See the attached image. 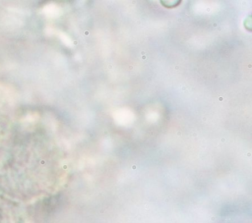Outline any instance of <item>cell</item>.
Listing matches in <instances>:
<instances>
[{"label": "cell", "mask_w": 252, "mask_h": 223, "mask_svg": "<svg viewBox=\"0 0 252 223\" xmlns=\"http://www.w3.org/2000/svg\"><path fill=\"white\" fill-rule=\"evenodd\" d=\"M182 0H159V3L167 9H172V8H176L177 6H179L181 4Z\"/></svg>", "instance_id": "cell-1"}]
</instances>
